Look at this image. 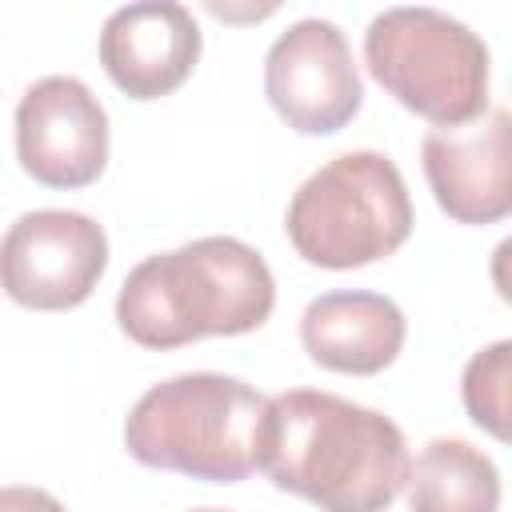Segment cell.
I'll use <instances>...</instances> for the list:
<instances>
[{"label": "cell", "mask_w": 512, "mask_h": 512, "mask_svg": "<svg viewBox=\"0 0 512 512\" xmlns=\"http://www.w3.org/2000/svg\"><path fill=\"white\" fill-rule=\"evenodd\" d=\"M408 464L400 424L376 408L316 388L268 396L256 472L320 512H384L404 492Z\"/></svg>", "instance_id": "obj_1"}, {"label": "cell", "mask_w": 512, "mask_h": 512, "mask_svg": "<svg viewBox=\"0 0 512 512\" xmlns=\"http://www.w3.org/2000/svg\"><path fill=\"white\" fill-rule=\"evenodd\" d=\"M276 304L264 256L236 236H200L140 260L116 296L120 332L140 348H184L204 336L256 332Z\"/></svg>", "instance_id": "obj_2"}, {"label": "cell", "mask_w": 512, "mask_h": 512, "mask_svg": "<svg viewBox=\"0 0 512 512\" xmlns=\"http://www.w3.org/2000/svg\"><path fill=\"white\" fill-rule=\"evenodd\" d=\"M268 396L224 372H184L152 384L124 420V448L144 468L208 484L256 472V436Z\"/></svg>", "instance_id": "obj_3"}, {"label": "cell", "mask_w": 512, "mask_h": 512, "mask_svg": "<svg viewBox=\"0 0 512 512\" xmlns=\"http://www.w3.org/2000/svg\"><path fill=\"white\" fill-rule=\"evenodd\" d=\"M284 232L316 268H364L392 256L412 232V200L384 152H344L320 164L292 196Z\"/></svg>", "instance_id": "obj_4"}, {"label": "cell", "mask_w": 512, "mask_h": 512, "mask_svg": "<svg viewBox=\"0 0 512 512\" xmlns=\"http://www.w3.org/2000/svg\"><path fill=\"white\" fill-rule=\"evenodd\" d=\"M364 64L396 104L436 128L472 124L488 108V48L448 12L388 8L372 16Z\"/></svg>", "instance_id": "obj_5"}, {"label": "cell", "mask_w": 512, "mask_h": 512, "mask_svg": "<svg viewBox=\"0 0 512 512\" xmlns=\"http://www.w3.org/2000/svg\"><path fill=\"white\" fill-rule=\"evenodd\" d=\"M108 268L104 228L68 208H36L0 240V288L32 312L80 308Z\"/></svg>", "instance_id": "obj_6"}, {"label": "cell", "mask_w": 512, "mask_h": 512, "mask_svg": "<svg viewBox=\"0 0 512 512\" xmlns=\"http://www.w3.org/2000/svg\"><path fill=\"white\" fill-rule=\"evenodd\" d=\"M264 96L300 136H332L352 124L364 84L344 32L320 16L284 28L264 56Z\"/></svg>", "instance_id": "obj_7"}, {"label": "cell", "mask_w": 512, "mask_h": 512, "mask_svg": "<svg viewBox=\"0 0 512 512\" xmlns=\"http://www.w3.org/2000/svg\"><path fill=\"white\" fill-rule=\"evenodd\" d=\"M16 160L44 188H88L108 164V112L76 76H44L16 104Z\"/></svg>", "instance_id": "obj_8"}, {"label": "cell", "mask_w": 512, "mask_h": 512, "mask_svg": "<svg viewBox=\"0 0 512 512\" xmlns=\"http://www.w3.org/2000/svg\"><path fill=\"white\" fill-rule=\"evenodd\" d=\"M508 108H492L488 120L432 128L420 144L428 188L440 212L456 224H500L512 212L508 180Z\"/></svg>", "instance_id": "obj_9"}, {"label": "cell", "mask_w": 512, "mask_h": 512, "mask_svg": "<svg viewBox=\"0 0 512 512\" xmlns=\"http://www.w3.org/2000/svg\"><path fill=\"white\" fill-rule=\"evenodd\" d=\"M200 60V28L184 4L140 0L116 8L100 28V64L128 100L176 92Z\"/></svg>", "instance_id": "obj_10"}, {"label": "cell", "mask_w": 512, "mask_h": 512, "mask_svg": "<svg viewBox=\"0 0 512 512\" xmlns=\"http://www.w3.org/2000/svg\"><path fill=\"white\" fill-rule=\"evenodd\" d=\"M408 336V320L396 300L380 292H324L300 316L304 352L344 376L384 372Z\"/></svg>", "instance_id": "obj_11"}, {"label": "cell", "mask_w": 512, "mask_h": 512, "mask_svg": "<svg viewBox=\"0 0 512 512\" xmlns=\"http://www.w3.org/2000/svg\"><path fill=\"white\" fill-rule=\"evenodd\" d=\"M408 512H500V472L468 440L440 436L408 464Z\"/></svg>", "instance_id": "obj_12"}, {"label": "cell", "mask_w": 512, "mask_h": 512, "mask_svg": "<svg viewBox=\"0 0 512 512\" xmlns=\"http://www.w3.org/2000/svg\"><path fill=\"white\" fill-rule=\"evenodd\" d=\"M508 384H512V344L496 340L484 352H476L464 368L460 396L472 416L488 436L508 440Z\"/></svg>", "instance_id": "obj_13"}, {"label": "cell", "mask_w": 512, "mask_h": 512, "mask_svg": "<svg viewBox=\"0 0 512 512\" xmlns=\"http://www.w3.org/2000/svg\"><path fill=\"white\" fill-rule=\"evenodd\" d=\"M0 512H68V508L44 488L8 484V488H0Z\"/></svg>", "instance_id": "obj_14"}, {"label": "cell", "mask_w": 512, "mask_h": 512, "mask_svg": "<svg viewBox=\"0 0 512 512\" xmlns=\"http://www.w3.org/2000/svg\"><path fill=\"white\" fill-rule=\"evenodd\" d=\"M192 512H228V508H192Z\"/></svg>", "instance_id": "obj_15"}]
</instances>
